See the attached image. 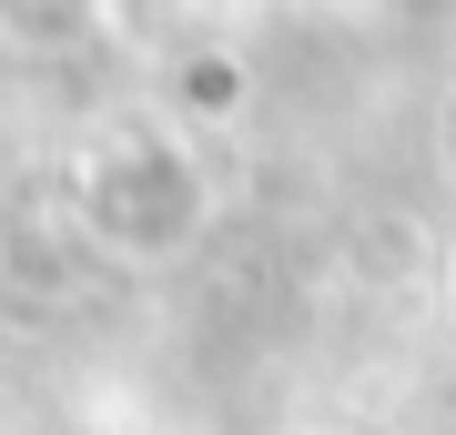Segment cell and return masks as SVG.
Masks as SVG:
<instances>
[{"label":"cell","instance_id":"1","mask_svg":"<svg viewBox=\"0 0 456 435\" xmlns=\"http://www.w3.org/2000/svg\"><path fill=\"white\" fill-rule=\"evenodd\" d=\"M71 223H82V243L112 274H163V263H183L213 233V173H203L193 132H173V122L102 132L82 152V173H71Z\"/></svg>","mask_w":456,"mask_h":435},{"label":"cell","instance_id":"2","mask_svg":"<svg viewBox=\"0 0 456 435\" xmlns=\"http://www.w3.org/2000/svg\"><path fill=\"white\" fill-rule=\"evenodd\" d=\"M254 101H264V71L233 41H193V51H173V71H163L173 132H244Z\"/></svg>","mask_w":456,"mask_h":435},{"label":"cell","instance_id":"3","mask_svg":"<svg viewBox=\"0 0 456 435\" xmlns=\"http://www.w3.org/2000/svg\"><path fill=\"white\" fill-rule=\"evenodd\" d=\"M122 31V0H0V61H82Z\"/></svg>","mask_w":456,"mask_h":435},{"label":"cell","instance_id":"4","mask_svg":"<svg viewBox=\"0 0 456 435\" xmlns=\"http://www.w3.org/2000/svg\"><path fill=\"white\" fill-rule=\"evenodd\" d=\"M345 263H355L365 284H406V274H426V233L406 223V213H365L355 243H345Z\"/></svg>","mask_w":456,"mask_h":435},{"label":"cell","instance_id":"5","mask_svg":"<svg viewBox=\"0 0 456 435\" xmlns=\"http://www.w3.org/2000/svg\"><path fill=\"white\" fill-rule=\"evenodd\" d=\"M284 435H355V425H284Z\"/></svg>","mask_w":456,"mask_h":435}]
</instances>
